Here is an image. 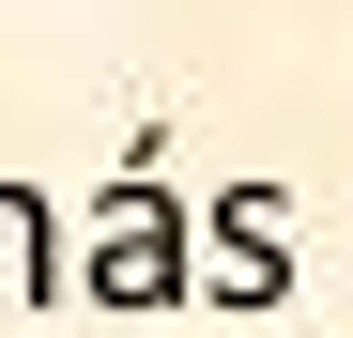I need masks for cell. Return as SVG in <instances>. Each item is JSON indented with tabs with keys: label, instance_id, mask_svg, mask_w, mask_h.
Returning <instances> with one entry per match:
<instances>
[{
	"label": "cell",
	"instance_id": "6da1fadb",
	"mask_svg": "<svg viewBox=\"0 0 353 338\" xmlns=\"http://www.w3.org/2000/svg\"><path fill=\"white\" fill-rule=\"evenodd\" d=\"M77 292H92V308H185V292H200V215L154 185V123H139V154H123V185L92 200V231H77Z\"/></svg>",
	"mask_w": 353,
	"mask_h": 338
},
{
	"label": "cell",
	"instance_id": "7a4b0ae2",
	"mask_svg": "<svg viewBox=\"0 0 353 338\" xmlns=\"http://www.w3.org/2000/svg\"><path fill=\"white\" fill-rule=\"evenodd\" d=\"M200 292L215 308H292V200L276 185H230L200 215Z\"/></svg>",
	"mask_w": 353,
	"mask_h": 338
},
{
	"label": "cell",
	"instance_id": "3957f363",
	"mask_svg": "<svg viewBox=\"0 0 353 338\" xmlns=\"http://www.w3.org/2000/svg\"><path fill=\"white\" fill-rule=\"evenodd\" d=\"M62 292H77L62 200H46V185H0V308H62Z\"/></svg>",
	"mask_w": 353,
	"mask_h": 338
}]
</instances>
